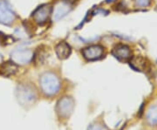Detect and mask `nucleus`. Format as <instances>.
<instances>
[{
    "label": "nucleus",
    "instance_id": "obj_17",
    "mask_svg": "<svg viewBox=\"0 0 157 130\" xmlns=\"http://www.w3.org/2000/svg\"><path fill=\"white\" fill-rule=\"evenodd\" d=\"M2 60H3V56H2V54H0V63L2 62Z\"/></svg>",
    "mask_w": 157,
    "mask_h": 130
},
{
    "label": "nucleus",
    "instance_id": "obj_11",
    "mask_svg": "<svg viewBox=\"0 0 157 130\" xmlns=\"http://www.w3.org/2000/svg\"><path fill=\"white\" fill-rule=\"evenodd\" d=\"M17 72V65L13 61H8L5 63L2 67L0 69V74H2L5 77H10L16 74Z\"/></svg>",
    "mask_w": 157,
    "mask_h": 130
},
{
    "label": "nucleus",
    "instance_id": "obj_5",
    "mask_svg": "<svg viewBox=\"0 0 157 130\" xmlns=\"http://www.w3.org/2000/svg\"><path fill=\"white\" fill-rule=\"evenodd\" d=\"M16 16L9 5L1 0L0 1V24L10 25L15 21Z\"/></svg>",
    "mask_w": 157,
    "mask_h": 130
},
{
    "label": "nucleus",
    "instance_id": "obj_3",
    "mask_svg": "<svg viewBox=\"0 0 157 130\" xmlns=\"http://www.w3.org/2000/svg\"><path fill=\"white\" fill-rule=\"evenodd\" d=\"M11 60L16 65L24 66L32 61L33 52L28 48H17L11 52Z\"/></svg>",
    "mask_w": 157,
    "mask_h": 130
},
{
    "label": "nucleus",
    "instance_id": "obj_15",
    "mask_svg": "<svg viewBox=\"0 0 157 130\" xmlns=\"http://www.w3.org/2000/svg\"><path fill=\"white\" fill-rule=\"evenodd\" d=\"M88 130H106V128L104 127H102L101 125L99 124H94V125H91L89 127Z\"/></svg>",
    "mask_w": 157,
    "mask_h": 130
},
{
    "label": "nucleus",
    "instance_id": "obj_4",
    "mask_svg": "<svg viewBox=\"0 0 157 130\" xmlns=\"http://www.w3.org/2000/svg\"><path fill=\"white\" fill-rule=\"evenodd\" d=\"M74 108V101L71 97H63L60 99L56 106V112L61 118H68L73 113Z\"/></svg>",
    "mask_w": 157,
    "mask_h": 130
},
{
    "label": "nucleus",
    "instance_id": "obj_6",
    "mask_svg": "<svg viewBox=\"0 0 157 130\" xmlns=\"http://www.w3.org/2000/svg\"><path fill=\"white\" fill-rule=\"evenodd\" d=\"M104 53V48L101 45H95L88 46L83 49L82 54L86 59L87 60H97L103 57Z\"/></svg>",
    "mask_w": 157,
    "mask_h": 130
},
{
    "label": "nucleus",
    "instance_id": "obj_1",
    "mask_svg": "<svg viewBox=\"0 0 157 130\" xmlns=\"http://www.w3.org/2000/svg\"><path fill=\"white\" fill-rule=\"evenodd\" d=\"M39 83L42 92L48 96L57 94L60 88L59 79L52 73H45L42 74L39 79Z\"/></svg>",
    "mask_w": 157,
    "mask_h": 130
},
{
    "label": "nucleus",
    "instance_id": "obj_10",
    "mask_svg": "<svg viewBox=\"0 0 157 130\" xmlns=\"http://www.w3.org/2000/svg\"><path fill=\"white\" fill-rule=\"evenodd\" d=\"M55 51H56V54L59 59H66L70 56V54L72 52V49H71V46L68 45L67 42H60L56 45Z\"/></svg>",
    "mask_w": 157,
    "mask_h": 130
},
{
    "label": "nucleus",
    "instance_id": "obj_8",
    "mask_svg": "<svg viewBox=\"0 0 157 130\" xmlns=\"http://www.w3.org/2000/svg\"><path fill=\"white\" fill-rule=\"evenodd\" d=\"M72 10V6L68 2H62L58 4L53 11V19L59 21L64 17H66Z\"/></svg>",
    "mask_w": 157,
    "mask_h": 130
},
{
    "label": "nucleus",
    "instance_id": "obj_14",
    "mask_svg": "<svg viewBox=\"0 0 157 130\" xmlns=\"http://www.w3.org/2000/svg\"><path fill=\"white\" fill-rule=\"evenodd\" d=\"M150 4V0H136V5L139 6H147Z\"/></svg>",
    "mask_w": 157,
    "mask_h": 130
},
{
    "label": "nucleus",
    "instance_id": "obj_7",
    "mask_svg": "<svg viewBox=\"0 0 157 130\" xmlns=\"http://www.w3.org/2000/svg\"><path fill=\"white\" fill-rule=\"evenodd\" d=\"M112 53L113 56L121 61L128 60L131 58L132 52L130 51L128 46L124 45H118L113 49Z\"/></svg>",
    "mask_w": 157,
    "mask_h": 130
},
{
    "label": "nucleus",
    "instance_id": "obj_13",
    "mask_svg": "<svg viewBox=\"0 0 157 130\" xmlns=\"http://www.w3.org/2000/svg\"><path fill=\"white\" fill-rule=\"evenodd\" d=\"M130 66L135 71H143L144 68L146 69V64L144 63L141 58H134L132 61H130Z\"/></svg>",
    "mask_w": 157,
    "mask_h": 130
},
{
    "label": "nucleus",
    "instance_id": "obj_2",
    "mask_svg": "<svg viewBox=\"0 0 157 130\" xmlns=\"http://www.w3.org/2000/svg\"><path fill=\"white\" fill-rule=\"evenodd\" d=\"M16 97L17 101L23 106H27L34 103L37 99V93L32 86L21 84L17 86L16 89Z\"/></svg>",
    "mask_w": 157,
    "mask_h": 130
},
{
    "label": "nucleus",
    "instance_id": "obj_12",
    "mask_svg": "<svg viewBox=\"0 0 157 130\" xmlns=\"http://www.w3.org/2000/svg\"><path fill=\"white\" fill-rule=\"evenodd\" d=\"M147 119L151 125L157 124V106H153L147 113Z\"/></svg>",
    "mask_w": 157,
    "mask_h": 130
},
{
    "label": "nucleus",
    "instance_id": "obj_9",
    "mask_svg": "<svg viewBox=\"0 0 157 130\" xmlns=\"http://www.w3.org/2000/svg\"><path fill=\"white\" fill-rule=\"evenodd\" d=\"M51 14V7L49 6H43L37 9L33 13V18L38 24H44L46 22Z\"/></svg>",
    "mask_w": 157,
    "mask_h": 130
},
{
    "label": "nucleus",
    "instance_id": "obj_16",
    "mask_svg": "<svg viewBox=\"0 0 157 130\" xmlns=\"http://www.w3.org/2000/svg\"><path fill=\"white\" fill-rule=\"evenodd\" d=\"M113 1H115V0H106V3H112Z\"/></svg>",
    "mask_w": 157,
    "mask_h": 130
}]
</instances>
